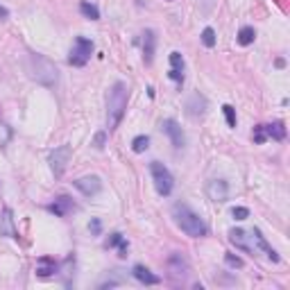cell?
<instances>
[{
  "label": "cell",
  "instance_id": "obj_1",
  "mask_svg": "<svg viewBox=\"0 0 290 290\" xmlns=\"http://www.w3.org/2000/svg\"><path fill=\"white\" fill-rule=\"evenodd\" d=\"M172 218H175L177 227H179L186 236H190V238H202V236H206V231H208L206 222H204L188 204L177 202L175 206H172Z\"/></svg>",
  "mask_w": 290,
  "mask_h": 290
},
{
  "label": "cell",
  "instance_id": "obj_2",
  "mask_svg": "<svg viewBox=\"0 0 290 290\" xmlns=\"http://www.w3.org/2000/svg\"><path fill=\"white\" fill-rule=\"evenodd\" d=\"M127 98H129V89L125 82H116L107 93V127L109 131H113L120 125L122 116L127 109Z\"/></svg>",
  "mask_w": 290,
  "mask_h": 290
},
{
  "label": "cell",
  "instance_id": "obj_3",
  "mask_svg": "<svg viewBox=\"0 0 290 290\" xmlns=\"http://www.w3.org/2000/svg\"><path fill=\"white\" fill-rule=\"evenodd\" d=\"M25 68L32 80H36L39 84H45V86L57 84V68H54L52 61H48V59L41 57V54H34V52L27 54Z\"/></svg>",
  "mask_w": 290,
  "mask_h": 290
},
{
  "label": "cell",
  "instance_id": "obj_4",
  "mask_svg": "<svg viewBox=\"0 0 290 290\" xmlns=\"http://www.w3.org/2000/svg\"><path fill=\"white\" fill-rule=\"evenodd\" d=\"M150 172H152V181H154L157 193L168 197V195L172 193V188H175V179H172L170 170H168L161 161H152L150 163Z\"/></svg>",
  "mask_w": 290,
  "mask_h": 290
},
{
  "label": "cell",
  "instance_id": "obj_5",
  "mask_svg": "<svg viewBox=\"0 0 290 290\" xmlns=\"http://www.w3.org/2000/svg\"><path fill=\"white\" fill-rule=\"evenodd\" d=\"M91 54H93V41L86 39V36H77L70 48V54H68V63H72V66H84L91 59Z\"/></svg>",
  "mask_w": 290,
  "mask_h": 290
},
{
  "label": "cell",
  "instance_id": "obj_6",
  "mask_svg": "<svg viewBox=\"0 0 290 290\" xmlns=\"http://www.w3.org/2000/svg\"><path fill=\"white\" fill-rule=\"evenodd\" d=\"M68 161H70V145H59L50 152V168H52L54 177H61L66 170Z\"/></svg>",
  "mask_w": 290,
  "mask_h": 290
},
{
  "label": "cell",
  "instance_id": "obj_7",
  "mask_svg": "<svg viewBox=\"0 0 290 290\" xmlns=\"http://www.w3.org/2000/svg\"><path fill=\"white\" fill-rule=\"evenodd\" d=\"M206 195L211 202H227L229 199V186L225 179H211L206 184Z\"/></svg>",
  "mask_w": 290,
  "mask_h": 290
},
{
  "label": "cell",
  "instance_id": "obj_8",
  "mask_svg": "<svg viewBox=\"0 0 290 290\" xmlns=\"http://www.w3.org/2000/svg\"><path fill=\"white\" fill-rule=\"evenodd\" d=\"M161 129L166 131L168 136H170V140H172V145H175L177 150H181L186 145V136H184V131H181V127L177 125V120H172V118H168V120H163L161 122Z\"/></svg>",
  "mask_w": 290,
  "mask_h": 290
},
{
  "label": "cell",
  "instance_id": "obj_9",
  "mask_svg": "<svg viewBox=\"0 0 290 290\" xmlns=\"http://www.w3.org/2000/svg\"><path fill=\"white\" fill-rule=\"evenodd\" d=\"M229 240H231V243H234L238 249H243V252L256 254V247H254V243H252V234H247V231H243V229H231V231H229Z\"/></svg>",
  "mask_w": 290,
  "mask_h": 290
},
{
  "label": "cell",
  "instance_id": "obj_10",
  "mask_svg": "<svg viewBox=\"0 0 290 290\" xmlns=\"http://www.w3.org/2000/svg\"><path fill=\"white\" fill-rule=\"evenodd\" d=\"M75 188L82 190L86 197H91V195H98L100 193V188H102V181H100V177H95V175L80 177V179L75 181Z\"/></svg>",
  "mask_w": 290,
  "mask_h": 290
},
{
  "label": "cell",
  "instance_id": "obj_11",
  "mask_svg": "<svg viewBox=\"0 0 290 290\" xmlns=\"http://www.w3.org/2000/svg\"><path fill=\"white\" fill-rule=\"evenodd\" d=\"M168 270H170V274L175 276V279H184L186 272H188V263H186V258L181 256V254L175 252L168 258Z\"/></svg>",
  "mask_w": 290,
  "mask_h": 290
},
{
  "label": "cell",
  "instance_id": "obj_12",
  "mask_svg": "<svg viewBox=\"0 0 290 290\" xmlns=\"http://www.w3.org/2000/svg\"><path fill=\"white\" fill-rule=\"evenodd\" d=\"M204 111H206V98L199 93H193L188 98V102H186V113L193 118H199L204 116Z\"/></svg>",
  "mask_w": 290,
  "mask_h": 290
},
{
  "label": "cell",
  "instance_id": "obj_13",
  "mask_svg": "<svg viewBox=\"0 0 290 290\" xmlns=\"http://www.w3.org/2000/svg\"><path fill=\"white\" fill-rule=\"evenodd\" d=\"M140 36H143V61L152 63L154 48H157V36H154V30H145Z\"/></svg>",
  "mask_w": 290,
  "mask_h": 290
},
{
  "label": "cell",
  "instance_id": "obj_14",
  "mask_svg": "<svg viewBox=\"0 0 290 290\" xmlns=\"http://www.w3.org/2000/svg\"><path fill=\"white\" fill-rule=\"evenodd\" d=\"M252 240H254V247H258V249H263V252L267 254V258H270V261H279V254L274 252V249L270 247V245H267V240H265V236L261 234V231L258 229H252Z\"/></svg>",
  "mask_w": 290,
  "mask_h": 290
},
{
  "label": "cell",
  "instance_id": "obj_15",
  "mask_svg": "<svg viewBox=\"0 0 290 290\" xmlns=\"http://www.w3.org/2000/svg\"><path fill=\"white\" fill-rule=\"evenodd\" d=\"M72 208H75L72 199H70V197H66V195H61V197H57L52 204H50L48 211H50V213H54V215H59V218H63L68 211H72Z\"/></svg>",
  "mask_w": 290,
  "mask_h": 290
},
{
  "label": "cell",
  "instance_id": "obj_16",
  "mask_svg": "<svg viewBox=\"0 0 290 290\" xmlns=\"http://www.w3.org/2000/svg\"><path fill=\"white\" fill-rule=\"evenodd\" d=\"M59 270V263L54 261V258H50V256H43V258H39L36 261V274L39 276H52L54 272Z\"/></svg>",
  "mask_w": 290,
  "mask_h": 290
},
{
  "label": "cell",
  "instance_id": "obj_17",
  "mask_svg": "<svg viewBox=\"0 0 290 290\" xmlns=\"http://www.w3.org/2000/svg\"><path fill=\"white\" fill-rule=\"evenodd\" d=\"M131 274H134L136 279H138L140 283H145V285H157L159 281H161L157 274H152V272H150L145 265H134V270H131Z\"/></svg>",
  "mask_w": 290,
  "mask_h": 290
},
{
  "label": "cell",
  "instance_id": "obj_18",
  "mask_svg": "<svg viewBox=\"0 0 290 290\" xmlns=\"http://www.w3.org/2000/svg\"><path fill=\"white\" fill-rule=\"evenodd\" d=\"M14 213L12 208H5L3 211V218H0V234L3 236H9V238H16V229H14Z\"/></svg>",
  "mask_w": 290,
  "mask_h": 290
},
{
  "label": "cell",
  "instance_id": "obj_19",
  "mask_svg": "<svg viewBox=\"0 0 290 290\" xmlns=\"http://www.w3.org/2000/svg\"><path fill=\"white\" fill-rule=\"evenodd\" d=\"M107 247H118V252H120L118 256L125 258L127 256V247H129V245H127V240L122 238V234H118V231H116V234H111V238L107 240Z\"/></svg>",
  "mask_w": 290,
  "mask_h": 290
},
{
  "label": "cell",
  "instance_id": "obj_20",
  "mask_svg": "<svg viewBox=\"0 0 290 290\" xmlns=\"http://www.w3.org/2000/svg\"><path fill=\"white\" fill-rule=\"evenodd\" d=\"M265 134H267V138L283 140V138H285V127H283V122H272V125H265Z\"/></svg>",
  "mask_w": 290,
  "mask_h": 290
},
{
  "label": "cell",
  "instance_id": "obj_21",
  "mask_svg": "<svg viewBox=\"0 0 290 290\" xmlns=\"http://www.w3.org/2000/svg\"><path fill=\"white\" fill-rule=\"evenodd\" d=\"M254 39H256V32H254V27H240V32H238V43L240 45H249V43H254Z\"/></svg>",
  "mask_w": 290,
  "mask_h": 290
},
{
  "label": "cell",
  "instance_id": "obj_22",
  "mask_svg": "<svg viewBox=\"0 0 290 290\" xmlns=\"http://www.w3.org/2000/svg\"><path fill=\"white\" fill-rule=\"evenodd\" d=\"M80 12H82V16H86L89 21H98V18H100L98 7H95V5H91V3H82L80 5Z\"/></svg>",
  "mask_w": 290,
  "mask_h": 290
},
{
  "label": "cell",
  "instance_id": "obj_23",
  "mask_svg": "<svg viewBox=\"0 0 290 290\" xmlns=\"http://www.w3.org/2000/svg\"><path fill=\"white\" fill-rule=\"evenodd\" d=\"M148 148H150V138H148V136H136V138L131 140V150H134L136 154L145 152Z\"/></svg>",
  "mask_w": 290,
  "mask_h": 290
},
{
  "label": "cell",
  "instance_id": "obj_24",
  "mask_svg": "<svg viewBox=\"0 0 290 290\" xmlns=\"http://www.w3.org/2000/svg\"><path fill=\"white\" fill-rule=\"evenodd\" d=\"M252 138H254V143H265L267 140V134H265V125H256L254 127V131H252Z\"/></svg>",
  "mask_w": 290,
  "mask_h": 290
},
{
  "label": "cell",
  "instance_id": "obj_25",
  "mask_svg": "<svg viewBox=\"0 0 290 290\" xmlns=\"http://www.w3.org/2000/svg\"><path fill=\"white\" fill-rule=\"evenodd\" d=\"M202 43L206 45V48H213V45H215V32H213L211 27H204V32H202Z\"/></svg>",
  "mask_w": 290,
  "mask_h": 290
},
{
  "label": "cell",
  "instance_id": "obj_26",
  "mask_svg": "<svg viewBox=\"0 0 290 290\" xmlns=\"http://www.w3.org/2000/svg\"><path fill=\"white\" fill-rule=\"evenodd\" d=\"M170 68H172V70L184 72V57H181L179 52H170Z\"/></svg>",
  "mask_w": 290,
  "mask_h": 290
},
{
  "label": "cell",
  "instance_id": "obj_27",
  "mask_svg": "<svg viewBox=\"0 0 290 290\" xmlns=\"http://www.w3.org/2000/svg\"><path fill=\"white\" fill-rule=\"evenodd\" d=\"M225 263H227L229 267H234V270L243 267V258H240V256H234V254H225Z\"/></svg>",
  "mask_w": 290,
  "mask_h": 290
},
{
  "label": "cell",
  "instance_id": "obj_28",
  "mask_svg": "<svg viewBox=\"0 0 290 290\" xmlns=\"http://www.w3.org/2000/svg\"><path fill=\"white\" fill-rule=\"evenodd\" d=\"M222 111H225L227 125H229V127H236V111H234V107H229V104H225V107H222Z\"/></svg>",
  "mask_w": 290,
  "mask_h": 290
},
{
  "label": "cell",
  "instance_id": "obj_29",
  "mask_svg": "<svg viewBox=\"0 0 290 290\" xmlns=\"http://www.w3.org/2000/svg\"><path fill=\"white\" fill-rule=\"evenodd\" d=\"M231 215H234L236 220H245V218H249V208H245V206H234V208H231Z\"/></svg>",
  "mask_w": 290,
  "mask_h": 290
},
{
  "label": "cell",
  "instance_id": "obj_30",
  "mask_svg": "<svg viewBox=\"0 0 290 290\" xmlns=\"http://www.w3.org/2000/svg\"><path fill=\"white\" fill-rule=\"evenodd\" d=\"M89 231L93 236H100V231H102V222L98 220V218H91V222H89Z\"/></svg>",
  "mask_w": 290,
  "mask_h": 290
},
{
  "label": "cell",
  "instance_id": "obj_31",
  "mask_svg": "<svg viewBox=\"0 0 290 290\" xmlns=\"http://www.w3.org/2000/svg\"><path fill=\"white\" fill-rule=\"evenodd\" d=\"M104 143H107V131H98V134H95V138H93V145L98 150H102Z\"/></svg>",
  "mask_w": 290,
  "mask_h": 290
},
{
  "label": "cell",
  "instance_id": "obj_32",
  "mask_svg": "<svg viewBox=\"0 0 290 290\" xmlns=\"http://www.w3.org/2000/svg\"><path fill=\"white\" fill-rule=\"evenodd\" d=\"M168 77H170V80H175L179 86L184 84V72H181V70H172V68H170V72H168Z\"/></svg>",
  "mask_w": 290,
  "mask_h": 290
},
{
  "label": "cell",
  "instance_id": "obj_33",
  "mask_svg": "<svg viewBox=\"0 0 290 290\" xmlns=\"http://www.w3.org/2000/svg\"><path fill=\"white\" fill-rule=\"evenodd\" d=\"M7 16H9V9L0 5V21H5V18H7Z\"/></svg>",
  "mask_w": 290,
  "mask_h": 290
},
{
  "label": "cell",
  "instance_id": "obj_34",
  "mask_svg": "<svg viewBox=\"0 0 290 290\" xmlns=\"http://www.w3.org/2000/svg\"><path fill=\"white\" fill-rule=\"evenodd\" d=\"M113 285H118V281H107V283H102L100 288H113Z\"/></svg>",
  "mask_w": 290,
  "mask_h": 290
}]
</instances>
